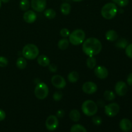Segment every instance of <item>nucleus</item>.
<instances>
[{
    "label": "nucleus",
    "instance_id": "nucleus-1",
    "mask_svg": "<svg viewBox=\"0 0 132 132\" xmlns=\"http://www.w3.org/2000/svg\"><path fill=\"white\" fill-rule=\"evenodd\" d=\"M103 45L100 40L95 37H89L82 43V51L88 57H94L101 52Z\"/></svg>",
    "mask_w": 132,
    "mask_h": 132
},
{
    "label": "nucleus",
    "instance_id": "nucleus-2",
    "mask_svg": "<svg viewBox=\"0 0 132 132\" xmlns=\"http://www.w3.org/2000/svg\"><path fill=\"white\" fill-rule=\"evenodd\" d=\"M118 12V9L114 3H108L102 7L101 14V15L106 19H112L116 17Z\"/></svg>",
    "mask_w": 132,
    "mask_h": 132
},
{
    "label": "nucleus",
    "instance_id": "nucleus-3",
    "mask_svg": "<svg viewBox=\"0 0 132 132\" xmlns=\"http://www.w3.org/2000/svg\"><path fill=\"white\" fill-rule=\"evenodd\" d=\"M39 55L38 47L34 44H27L22 50V55L23 57L28 60H34Z\"/></svg>",
    "mask_w": 132,
    "mask_h": 132
},
{
    "label": "nucleus",
    "instance_id": "nucleus-4",
    "mask_svg": "<svg viewBox=\"0 0 132 132\" xmlns=\"http://www.w3.org/2000/svg\"><path fill=\"white\" fill-rule=\"evenodd\" d=\"M82 112L85 116L92 117L95 116L98 111V106L95 102L92 100H86L81 106Z\"/></svg>",
    "mask_w": 132,
    "mask_h": 132
},
{
    "label": "nucleus",
    "instance_id": "nucleus-5",
    "mask_svg": "<svg viewBox=\"0 0 132 132\" xmlns=\"http://www.w3.org/2000/svg\"><path fill=\"white\" fill-rule=\"evenodd\" d=\"M69 37V42L74 46L81 45L85 40L86 34L82 29H76L70 33Z\"/></svg>",
    "mask_w": 132,
    "mask_h": 132
},
{
    "label": "nucleus",
    "instance_id": "nucleus-6",
    "mask_svg": "<svg viewBox=\"0 0 132 132\" xmlns=\"http://www.w3.org/2000/svg\"><path fill=\"white\" fill-rule=\"evenodd\" d=\"M49 94L48 86L45 82H39L37 84L34 89L35 96L40 100L46 98Z\"/></svg>",
    "mask_w": 132,
    "mask_h": 132
},
{
    "label": "nucleus",
    "instance_id": "nucleus-7",
    "mask_svg": "<svg viewBox=\"0 0 132 132\" xmlns=\"http://www.w3.org/2000/svg\"><path fill=\"white\" fill-rule=\"evenodd\" d=\"M120 111V106L117 103H112L104 106V112L107 116L113 117L117 116Z\"/></svg>",
    "mask_w": 132,
    "mask_h": 132
},
{
    "label": "nucleus",
    "instance_id": "nucleus-8",
    "mask_svg": "<svg viewBox=\"0 0 132 132\" xmlns=\"http://www.w3.org/2000/svg\"><path fill=\"white\" fill-rule=\"evenodd\" d=\"M45 126L46 129L50 131H53L56 130L59 126V121L57 116L54 115L48 116L45 122Z\"/></svg>",
    "mask_w": 132,
    "mask_h": 132
},
{
    "label": "nucleus",
    "instance_id": "nucleus-9",
    "mask_svg": "<svg viewBox=\"0 0 132 132\" xmlns=\"http://www.w3.org/2000/svg\"><path fill=\"white\" fill-rule=\"evenodd\" d=\"M51 82L53 86L57 89H63L67 85V82L64 77L59 75H54L51 78Z\"/></svg>",
    "mask_w": 132,
    "mask_h": 132
},
{
    "label": "nucleus",
    "instance_id": "nucleus-10",
    "mask_svg": "<svg viewBox=\"0 0 132 132\" xmlns=\"http://www.w3.org/2000/svg\"><path fill=\"white\" fill-rule=\"evenodd\" d=\"M30 5L34 11L42 12L46 9V0H31Z\"/></svg>",
    "mask_w": 132,
    "mask_h": 132
},
{
    "label": "nucleus",
    "instance_id": "nucleus-11",
    "mask_svg": "<svg viewBox=\"0 0 132 132\" xmlns=\"http://www.w3.org/2000/svg\"><path fill=\"white\" fill-rule=\"evenodd\" d=\"M115 92L119 96H125L128 92V86L124 81H118L115 86Z\"/></svg>",
    "mask_w": 132,
    "mask_h": 132
},
{
    "label": "nucleus",
    "instance_id": "nucleus-12",
    "mask_svg": "<svg viewBox=\"0 0 132 132\" xmlns=\"http://www.w3.org/2000/svg\"><path fill=\"white\" fill-rule=\"evenodd\" d=\"M82 90L86 94H93L97 90V85L94 82L88 81L82 85Z\"/></svg>",
    "mask_w": 132,
    "mask_h": 132
},
{
    "label": "nucleus",
    "instance_id": "nucleus-13",
    "mask_svg": "<svg viewBox=\"0 0 132 132\" xmlns=\"http://www.w3.org/2000/svg\"><path fill=\"white\" fill-rule=\"evenodd\" d=\"M94 73H95V76L99 79H104L108 77V70L104 66H97V67H95Z\"/></svg>",
    "mask_w": 132,
    "mask_h": 132
},
{
    "label": "nucleus",
    "instance_id": "nucleus-14",
    "mask_svg": "<svg viewBox=\"0 0 132 132\" xmlns=\"http://www.w3.org/2000/svg\"><path fill=\"white\" fill-rule=\"evenodd\" d=\"M36 19H37V15L33 10H28L24 12L23 14V19L27 23L30 24L34 23L36 21Z\"/></svg>",
    "mask_w": 132,
    "mask_h": 132
},
{
    "label": "nucleus",
    "instance_id": "nucleus-15",
    "mask_svg": "<svg viewBox=\"0 0 132 132\" xmlns=\"http://www.w3.org/2000/svg\"><path fill=\"white\" fill-rule=\"evenodd\" d=\"M119 127L124 132H129L132 129V123L130 119L124 118L121 120L119 122Z\"/></svg>",
    "mask_w": 132,
    "mask_h": 132
},
{
    "label": "nucleus",
    "instance_id": "nucleus-16",
    "mask_svg": "<svg viewBox=\"0 0 132 132\" xmlns=\"http://www.w3.org/2000/svg\"><path fill=\"white\" fill-rule=\"evenodd\" d=\"M37 63L43 67H48L49 64H50V60L48 57L46 55H43V54L40 55H39L37 57Z\"/></svg>",
    "mask_w": 132,
    "mask_h": 132
},
{
    "label": "nucleus",
    "instance_id": "nucleus-17",
    "mask_svg": "<svg viewBox=\"0 0 132 132\" xmlns=\"http://www.w3.org/2000/svg\"><path fill=\"white\" fill-rule=\"evenodd\" d=\"M105 37L107 41L113 42V41H116L118 39V34L116 31L113 30H109L106 32Z\"/></svg>",
    "mask_w": 132,
    "mask_h": 132
},
{
    "label": "nucleus",
    "instance_id": "nucleus-18",
    "mask_svg": "<svg viewBox=\"0 0 132 132\" xmlns=\"http://www.w3.org/2000/svg\"><path fill=\"white\" fill-rule=\"evenodd\" d=\"M69 117L72 121L73 122H78L81 118V113H80L79 111L77 110L73 109L70 111L69 113Z\"/></svg>",
    "mask_w": 132,
    "mask_h": 132
},
{
    "label": "nucleus",
    "instance_id": "nucleus-19",
    "mask_svg": "<svg viewBox=\"0 0 132 132\" xmlns=\"http://www.w3.org/2000/svg\"><path fill=\"white\" fill-rule=\"evenodd\" d=\"M71 5L68 3H63L60 6V10L62 14L64 15H68L71 12Z\"/></svg>",
    "mask_w": 132,
    "mask_h": 132
},
{
    "label": "nucleus",
    "instance_id": "nucleus-20",
    "mask_svg": "<svg viewBox=\"0 0 132 132\" xmlns=\"http://www.w3.org/2000/svg\"><path fill=\"white\" fill-rule=\"evenodd\" d=\"M67 77H68V80L69 82H72V83H75L78 81L79 79V75L78 72L76 71H72V72H70Z\"/></svg>",
    "mask_w": 132,
    "mask_h": 132
},
{
    "label": "nucleus",
    "instance_id": "nucleus-21",
    "mask_svg": "<svg viewBox=\"0 0 132 132\" xmlns=\"http://www.w3.org/2000/svg\"><path fill=\"white\" fill-rule=\"evenodd\" d=\"M27 60L23 57H19L16 61V66L19 69L23 70L27 67Z\"/></svg>",
    "mask_w": 132,
    "mask_h": 132
},
{
    "label": "nucleus",
    "instance_id": "nucleus-22",
    "mask_svg": "<svg viewBox=\"0 0 132 132\" xmlns=\"http://www.w3.org/2000/svg\"><path fill=\"white\" fill-rule=\"evenodd\" d=\"M69 43H70L69 41H68V39H67V38L61 39L59 40V42H58L57 43L58 48H59L60 50H64L68 47V46H69Z\"/></svg>",
    "mask_w": 132,
    "mask_h": 132
},
{
    "label": "nucleus",
    "instance_id": "nucleus-23",
    "mask_svg": "<svg viewBox=\"0 0 132 132\" xmlns=\"http://www.w3.org/2000/svg\"><path fill=\"white\" fill-rule=\"evenodd\" d=\"M44 15L47 19H53L56 16V12L52 9H46L44 12Z\"/></svg>",
    "mask_w": 132,
    "mask_h": 132
},
{
    "label": "nucleus",
    "instance_id": "nucleus-24",
    "mask_svg": "<svg viewBox=\"0 0 132 132\" xmlns=\"http://www.w3.org/2000/svg\"><path fill=\"white\" fill-rule=\"evenodd\" d=\"M86 66L90 69H93L96 67L97 61L94 57H88L86 61Z\"/></svg>",
    "mask_w": 132,
    "mask_h": 132
},
{
    "label": "nucleus",
    "instance_id": "nucleus-25",
    "mask_svg": "<svg viewBox=\"0 0 132 132\" xmlns=\"http://www.w3.org/2000/svg\"><path fill=\"white\" fill-rule=\"evenodd\" d=\"M70 132H87V130L81 125L76 124L71 127Z\"/></svg>",
    "mask_w": 132,
    "mask_h": 132
},
{
    "label": "nucleus",
    "instance_id": "nucleus-26",
    "mask_svg": "<svg viewBox=\"0 0 132 132\" xmlns=\"http://www.w3.org/2000/svg\"><path fill=\"white\" fill-rule=\"evenodd\" d=\"M128 45V42L127 40L125 38H121L117 40V41L116 43V46L117 48L121 49H125L126 46Z\"/></svg>",
    "mask_w": 132,
    "mask_h": 132
},
{
    "label": "nucleus",
    "instance_id": "nucleus-27",
    "mask_svg": "<svg viewBox=\"0 0 132 132\" xmlns=\"http://www.w3.org/2000/svg\"><path fill=\"white\" fill-rule=\"evenodd\" d=\"M104 97L106 101H112L116 99V94L114 92L111 90H106L104 93Z\"/></svg>",
    "mask_w": 132,
    "mask_h": 132
},
{
    "label": "nucleus",
    "instance_id": "nucleus-28",
    "mask_svg": "<svg viewBox=\"0 0 132 132\" xmlns=\"http://www.w3.org/2000/svg\"><path fill=\"white\" fill-rule=\"evenodd\" d=\"M30 6V3L29 0H21L19 2V8L23 11H27Z\"/></svg>",
    "mask_w": 132,
    "mask_h": 132
},
{
    "label": "nucleus",
    "instance_id": "nucleus-29",
    "mask_svg": "<svg viewBox=\"0 0 132 132\" xmlns=\"http://www.w3.org/2000/svg\"><path fill=\"white\" fill-rule=\"evenodd\" d=\"M63 93L60 91H56L54 92V95H53V99L55 101H59L62 99L63 98Z\"/></svg>",
    "mask_w": 132,
    "mask_h": 132
},
{
    "label": "nucleus",
    "instance_id": "nucleus-30",
    "mask_svg": "<svg viewBox=\"0 0 132 132\" xmlns=\"http://www.w3.org/2000/svg\"><path fill=\"white\" fill-rule=\"evenodd\" d=\"M125 54L130 59H132V43L129 44L125 48Z\"/></svg>",
    "mask_w": 132,
    "mask_h": 132
},
{
    "label": "nucleus",
    "instance_id": "nucleus-31",
    "mask_svg": "<svg viewBox=\"0 0 132 132\" xmlns=\"http://www.w3.org/2000/svg\"><path fill=\"white\" fill-rule=\"evenodd\" d=\"M70 32L69 30L67 28H63L60 31V35L64 38H67V37L70 36Z\"/></svg>",
    "mask_w": 132,
    "mask_h": 132
},
{
    "label": "nucleus",
    "instance_id": "nucleus-32",
    "mask_svg": "<svg viewBox=\"0 0 132 132\" xmlns=\"http://www.w3.org/2000/svg\"><path fill=\"white\" fill-rule=\"evenodd\" d=\"M9 64L7 58L4 56H0V67H5Z\"/></svg>",
    "mask_w": 132,
    "mask_h": 132
},
{
    "label": "nucleus",
    "instance_id": "nucleus-33",
    "mask_svg": "<svg viewBox=\"0 0 132 132\" xmlns=\"http://www.w3.org/2000/svg\"><path fill=\"white\" fill-rule=\"evenodd\" d=\"M92 122L94 125H100L103 122V120H102L101 117H99V116H94L92 117Z\"/></svg>",
    "mask_w": 132,
    "mask_h": 132
},
{
    "label": "nucleus",
    "instance_id": "nucleus-34",
    "mask_svg": "<svg viewBox=\"0 0 132 132\" xmlns=\"http://www.w3.org/2000/svg\"><path fill=\"white\" fill-rule=\"evenodd\" d=\"M129 3V0H118L117 2V5L121 7H125Z\"/></svg>",
    "mask_w": 132,
    "mask_h": 132
},
{
    "label": "nucleus",
    "instance_id": "nucleus-35",
    "mask_svg": "<svg viewBox=\"0 0 132 132\" xmlns=\"http://www.w3.org/2000/svg\"><path fill=\"white\" fill-rule=\"evenodd\" d=\"M48 69L51 72H56L57 71V67L55 64H51L50 63L48 65Z\"/></svg>",
    "mask_w": 132,
    "mask_h": 132
},
{
    "label": "nucleus",
    "instance_id": "nucleus-36",
    "mask_svg": "<svg viewBox=\"0 0 132 132\" xmlns=\"http://www.w3.org/2000/svg\"><path fill=\"white\" fill-rule=\"evenodd\" d=\"M64 115H65V112L63 110H59L56 113L57 117H59V118H63V117H64Z\"/></svg>",
    "mask_w": 132,
    "mask_h": 132
},
{
    "label": "nucleus",
    "instance_id": "nucleus-37",
    "mask_svg": "<svg viewBox=\"0 0 132 132\" xmlns=\"http://www.w3.org/2000/svg\"><path fill=\"white\" fill-rule=\"evenodd\" d=\"M126 82L129 86H132V73H129L126 79Z\"/></svg>",
    "mask_w": 132,
    "mask_h": 132
},
{
    "label": "nucleus",
    "instance_id": "nucleus-38",
    "mask_svg": "<svg viewBox=\"0 0 132 132\" xmlns=\"http://www.w3.org/2000/svg\"><path fill=\"white\" fill-rule=\"evenodd\" d=\"M5 117H6V113H5V111L0 109V121H3Z\"/></svg>",
    "mask_w": 132,
    "mask_h": 132
},
{
    "label": "nucleus",
    "instance_id": "nucleus-39",
    "mask_svg": "<svg viewBox=\"0 0 132 132\" xmlns=\"http://www.w3.org/2000/svg\"><path fill=\"white\" fill-rule=\"evenodd\" d=\"M1 2L4 3H6L9 2V1H10V0H1Z\"/></svg>",
    "mask_w": 132,
    "mask_h": 132
},
{
    "label": "nucleus",
    "instance_id": "nucleus-40",
    "mask_svg": "<svg viewBox=\"0 0 132 132\" xmlns=\"http://www.w3.org/2000/svg\"><path fill=\"white\" fill-rule=\"evenodd\" d=\"M72 1H74V2H81V1H83V0H72Z\"/></svg>",
    "mask_w": 132,
    "mask_h": 132
},
{
    "label": "nucleus",
    "instance_id": "nucleus-41",
    "mask_svg": "<svg viewBox=\"0 0 132 132\" xmlns=\"http://www.w3.org/2000/svg\"><path fill=\"white\" fill-rule=\"evenodd\" d=\"M117 1H118V0H112V1H113V3H114L115 4H116V3H117Z\"/></svg>",
    "mask_w": 132,
    "mask_h": 132
},
{
    "label": "nucleus",
    "instance_id": "nucleus-42",
    "mask_svg": "<svg viewBox=\"0 0 132 132\" xmlns=\"http://www.w3.org/2000/svg\"><path fill=\"white\" fill-rule=\"evenodd\" d=\"M1 3L2 2H1V1L0 0V8H1Z\"/></svg>",
    "mask_w": 132,
    "mask_h": 132
}]
</instances>
